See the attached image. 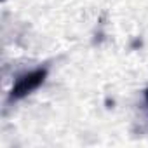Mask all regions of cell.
<instances>
[{"label": "cell", "mask_w": 148, "mask_h": 148, "mask_svg": "<svg viewBox=\"0 0 148 148\" xmlns=\"http://www.w3.org/2000/svg\"><path fill=\"white\" fill-rule=\"evenodd\" d=\"M47 79V68H35L32 71H26L23 75H19L9 92V103L21 101L33 91H37Z\"/></svg>", "instance_id": "obj_1"}, {"label": "cell", "mask_w": 148, "mask_h": 148, "mask_svg": "<svg viewBox=\"0 0 148 148\" xmlns=\"http://www.w3.org/2000/svg\"><path fill=\"white\" fill-rule=\"evenodd\" d=\"M145 101H146V106H148V89L145 91Z\"/></svg>", "instance_id": "obj_2"}]
</instances>
